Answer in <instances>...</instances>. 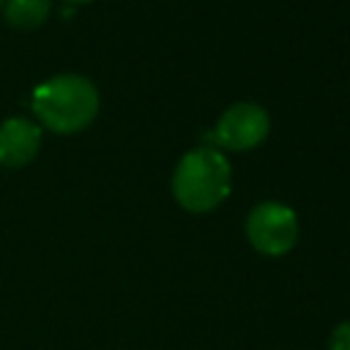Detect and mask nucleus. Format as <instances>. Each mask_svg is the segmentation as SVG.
I'll use <instances>...</instances> for the list:
<instances>
[{"mask_svg": "<svg viewBox=\"0 0 350 350\" xmlns=\"http://www.w3.org/2000/svg\"><path fill=\"white\" fill-rule=\"evenodd\" d=\"M246 238L260 254L282 257L298 241V216L284 202H260L246 216Z\"/></svg>", "mask_w": 350, "mask_h": 350, "instance_id": "3", "label": "nucleus"}, {"mask_svg": "<svg viewBox=\"0 0 350 350\" xmlns=\"http://www.w3.org/2000/svg\"><path fill=\"white\" fill-rule=\"evenodd\" d=\"M328 350H350V320L339 323L328 336Z\"/></svg>", "mask_w": 350, "mask_h": 350, "instance_id": "7", "label": "nucleus"}, {"mask_svg": "<svg viewBox=\"0 0 350 350\" xmlns=\"http://www.w3.org/2000/svg\"><path fill=\"white\" fill-rule=\"evenodd\" d=\"M52 14V0H5L3 16L11 27L19 30H36L41 27Z\"/></svg>", "mask_w": 350, "mask_h": 350, "instance_id": "6", "label": "nucleus"}, {"mask_svg": "<svg viewBox=\"0 0 350 350\" xmlns=\"http://www.w3.org/2000/svg\"><path fill=\"white\" fill-rule=\"evenodd\" d=\"M3 5H5V0H0V8H3Z\"/></svg>", "mask_w": 350, "mask_h": 350, "instance_id": "9", "label": "nucleus"}, {"mask_svg": "<svg viewBox=\"0 0 350 350\" xmlns=\"http://www.w3.org/2000/svg\"><path fill=\"white\" fill-rule=\"evenodd\" d=\"M232 186V170L219 148H194L183 153L172 172V197L191 213H208L221 205Z\"/></svg>", "mask_w": 350, "mask_h": 350, "instance_id": "2", "label": "nucleus"}, {"mask_svg": "<svg viewBox=\"0 0 350 350\" xmlns=\"http://www.w3.org/2000/svg\"><path fill=\"white\" fill-rule=\"evenodd\" d=\"M66 3H71V5H79V3H90V0H66Z\"/></svg>", "mask_w": 350, "mask_h": 350, "instance_id": "8", "label": "nucleus"}, {"mask_svg": "<svg viewBox=\"0 0 350 350\" xmlns=\"http://www.w3.org/2000/svg\"><path fill=\"white\" fill-rule=\"evenodd\" d=\"M268 112L260 104L252 101H238L227 107L216 123V142L230 150H252L268 137Z\"/></svg>", "mask_w": 350, "mask_h": 350, "instance_id": "4", "label": "nucleus"}, {"mask_svg": "<svg viewBox=\"0 0 350 350\" xmlns=\"http://www.w3.org/2000/svg\"><path fill=\"white\" fill-rule=\"evenodd\" d=\"M41 129L27 118H8L0 123V167L19 170L38 156Z\"/></svg>", "mask_w": 350, "mask_h": 350, "instance_id": "5", "label": "nucleus"}, {"mask_svg": "<svg viewBox=\"0 0 350 350\" xmlns=\"http://www.w3.org/2000/svg\"><path fill=\"white\" fill-rule=\"evenodd\" d=\"M30 107L44 129L55 134H77L98 115V90L82 74H57L36 85Z\"/></svg>", "mask_w": 350, "mask_h": 350, "instance_id": "1", "label": "nucleus"}]
</instances>
